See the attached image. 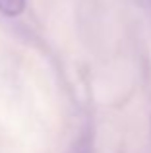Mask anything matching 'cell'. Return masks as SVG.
<instances>
[{
  "label": "cell",
  "instance_id": "6da1fadb",
  "mask_svg": "<svg viewBox=\"0 0 151 153\" xmlns=\"http://www.w3.org/2000/svg\"><path fill=\"white\" fill-rule=\"evenodd\" d=\"M25 10V0H0V14L4 16H19Z\"/></svg>",
  "mask_w": 151,
  "mask_h": 153
}]
</instances>
